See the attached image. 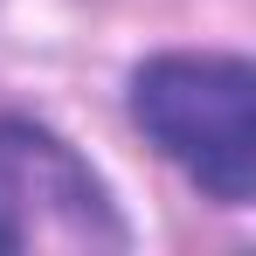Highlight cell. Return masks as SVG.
<instances>
[{"instance_id": "cell-1", "label": "cell", "mask_w": 256, "mask_h": 256, "mask_svg": "<svg viewBox=\"0 0 256 256\" xmlns=\"http://www.w3.org/2000/svg\"><path fill=\"white\" fill-rule=\"evenodd\" d=\"M132 118L194 187L242 208L256 187V70L242 56H152L132 76Z\"/></svg>"}, {"instance_id": "cell-2", "label": "cell", "mask_w": 256, "mask_h": 256, "mask_svg": "<svg viewBox=\"0 0 256 256\" xmlns=\"http://www.w3.org/2000/svg\"><path fill=\"white\" fill-rule=\"evenodd\" d=\"M35 201H48L90 242H118V222L104 208V187L90 180L84 160L62 138H48L42 125L0 118V250L35 242Z\"/></svg>"}]
</instances>
